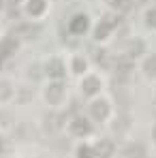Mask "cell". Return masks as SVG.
Returning a JSON list of instances; mask_svg holds the SVG:
<instances>
[{"label":"cell","mask_w":156,"mask_h":158,"mask_svg":"<svg viewBox=\"0 0 156 158\" xmlns=\"http://www.w3.org/2000/svg\"><path fill=\"white\" fill-rule=\"evenodd\" d=\"M130 69H133V60H130V56H124V58H120L118 60V73H130Z\"/></svg>","instance_id":"6da1fadb"},{"label":"cell","mask_w":156,"mask_h":158,"mask_svg":"<svg viewBox=\"0 0 156 158\" xmlns=\"http://www.w3.org/2000/svg\"><path fill=\"white\" fill-rule=\"evenodd\" d=\"M145 71H148L150 75H156V56H152V58L145 62Z\"/></svg>","instance_id":"30bf717a"},{"label":"cell","mask_w":156,"mask_h":158,"mask_svg":"<svg viewBox=\"0 0 156 158\" xmlns=\"http://www.w3.org/2000/svg\"><path fill=\"white\" fill-rule=\"evenodd\" d=\"M47 71H49V75H53V77H60V75H62V64H60L58 60H53L52 64L47 66Z\"/></svg>","instance_id":"8992f818"},{"label":"cell","mask_w":156,"mask_h":158,"mask_svg":"<svg viewBox=\"0 0 156 158\" xmlns=\"http://www.w3.org/2000/svg\"><path fill=\"white\" fill-rule=\"evenodd\" d=\"M105 113H107V105H105V103H94V105H92V115H94L96 120L105 118Z\"/></svg>","instance_id":"7a4b0ae2"},{"label":"cell","mask_w":156,"mask_h":158,"mask_svg":"<svg viewBox=\"0 0 156 158\" xmlns=\"http://www.w3.org/2000/svg\"><path fill=\"white\" fill-rule=\"evenodd\" d=\"M154 137H156V128H154Z\"/></svg>","instance_id":"2e32d148"},{"label":"cell","mask_w":156,"mask_h":158,"mask_svg":"<svg viewBox=\"0 0 156 158\" xmlns=\"http://www.w3.org/2000/svg\"><path fill=\"white\" fill-rule=\"evenodd\" d=\"M41 9H43V2L41 0H32L30 2V13H39Z\"/></svg>","instance_id":"7c38bea8"},{"label":"cell","mask_w":156,"mask_h":158,"mask_svg":"<svg viewBox=\"0 0 156 158\" xmlns=\"http://www.w3.org/2000/svg\"><path fill=\"white\" fill-rule=\"evenodd\" d=\"M83 90H86L88 94H92V92H96V90H99V81H96L94 77L86 79V83H83Z\"/></svg>","instance_id":"5b68a950"},{"label":"cell","mask_w":156,"mask_h":158,"mask_svg":"<svg viewBox=\"0 0 156 158\" xmlns=\"http://www.w3.org/2000/svg\"><path fill=\"white\" fill-rule=\"evenodd\" d=\"M17 34L19 36H34V34H39V28L36 26H22V28H17Z\"/></svg>","instance_id":"3957f363"},{"label":"cell","mask_w":156,"mask_h":158,"mask_svg":"<svg viewBox=\"0 0 156 158\" xmlns=\"http://www.w3.org/2000/svg\"><path fill=\"white\" fill-rule=\"evenodd\" d=\"M96 154H101V156H107V154H111V143H109V141L101 143V145L96 148Z\"/></svg>","instance_id":"ba28073f"},{"label":"cell","mask_w":156,"mask_h":158,"mask_svg":"<svg viewBox=\"0 0 156 158\" xmlns=\"http://www.w3.org/2000/svg\"><path fill=\"white\" fill-rule=\"evenodd\" d=\"M6 96H9V85L0 83V98H6Z\"/></svg>","instance_id":"4fadbf2b"},{"label":"cell","mask_w":156,"mask_h":158,"mask_svg":"<svg viewBox=\"0 0 156 158\" xmlns=\"http://www.w3.org/2000/svg\"><path fill=\"white\" fill-rule=\"evenodd\" d=\"M60 94H62V88L56 83V85H52V88H49V92H47V98H49L52 103H56V101L60 98Z\"/></svg>","instance_id":"277c9868"},{"label":"cell","mask_w":156,"mask_h":158,"mask_svg":"<svg viewBox=\"0 0 156 158\" xmlns=\"http://www.w3.org/2000/svg\"><path fill=\"white\" fill-rule=\"evenodd\" d=\"M73 30H75V32L86 30V17H77V19H75V24H73Z\"/></svg>","instance_id":"8fae6325"},{"label":"cell","mask_w":156,"mask_h":158,"mask_svg":"<svg viewBox=\"0 0 156 158\" xmlns=\"http://www.w3.org/2000/svg\"><path fill=\"white\" fill-rule=\"evenodd\" d=\"M73 131L79 132V135H83V132L90 131V126H88V122H86V120H77V122H75V126H73Z\"/></svg>","instance_id":"52a82bcc"},{"label":"cell","mask_w":156,"mask_h":158,"mask_svg":"<svg viewBox=\"0 0 156 158\" xmlns=\"http://www.w3.org/2000/svg\"><path fill=\"white\" fill-rule=\"evenodd\" d=\"M129 154H143L141 148H129Z\"/></svg>","instance_id":"9a60e30c"},{"label":"cell","mask_w":156,"mask_h":158,"mask_svg":"<svg viewBox=\"0 0 156 158\" xmlns=\"http://www.w3.org/2000/svg\"><path fill=\"white\" fill-rule=\"evenodd\" d=\"M148 24H150V26H156V9L148 13Z\"/></svg>","instance_id":"5bb4252c"},{"label":"cell","mask_w":156,"mask_h":158,"mask_svg":"<svg viewBox=\"0 0 156 158\" xmlns=\"http://www.w3.org/2000/svg\"><path fill=\"white\" fill-rule=\"evenodd\" d=\"M143 52V43L141 41H133L130 43V56H137V53Z\"/></svg>","instance_id":"9c48e42d"}]
</instances>
